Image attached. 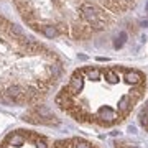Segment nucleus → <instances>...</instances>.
I'll return each instance as SVG.
<instances>
[{"mask_svg": "<svg viewBox=\"0 0 148 148\" xmlns=\"http://www.w3.org/2000/svg\"><path fill=\"white\" fill-rule=\"evenodd\" d=\"M23 142H25V138L21 137V135H13V137L10 138V143L12 145H15V147H20Z\"/></svg>", "mask_w": 148, "mask_h": 148, "instance_id": "nucleus-12", "label": "nucleus"}, {"mask_svg": "<svg viewBox=\"0 0 148 148\" xmlns=\"http://www.w3.org/2000/svg\"><path fill=\"white\" fill-rule=\"evenodd\" d=\"M36 112L40 114V115H43V117H46V119H51L53 117V114L48 110L46 107H43V106H40V107H36Z\"/></svg>", "mask_w": 148, "mask_h": 148, "instance_id": "nucleus-11", "label": "nucleus"}, {"mask_svg": "<svg viewBox=\"0 0 148 148\" xmlns=\"http://www.w3.org/2000/svg\"><path fill=\"white\" fill-rule=\"evenodd\" d=\"M81 10H82V16L86 18V21L89 25H92L94 28H104L106 23H104V20H101V12L97 10L92 3H89V2L82 3Z\"/></svg>", "mask_w": 148, "mask_h": 148, "instance_id": "nucleus-1", "label": "nucleus"}, {"mask_svg": "<svg viewBox=\"0 0 148 148\" xmlns=\"http://www.w3.org/2000/svg\"><path fill=\"white\" fill-rule=\"evenodd\" d=\"M140 123H142L143 127H148V114L145 110L140 114Z\"/></svg>", "mask_w": 148, "mask_h": 148, "instance_id": "nucleus-13", "label": "nucleus"}, {"mask_svg": "<svg viewBox=\"0 0 148 148\" xmlns=\"http://www.w3.org/2000/svg\"><path fill=\"white\" fill-rule=\"evenodd\" d=\"M140 23H142V27L148 28V20H142V21H140Z\"/></svg>", "mask_w": 148, "mask_h": 148, "instance_id": "nucleus-17", "label": "nucleus"}, {"mask_svg": "<svg viewBox=\"0 0 148 148\" xmlns=\"http://www.w3.org/2000/svg\"><path fill=\"white\" fill-rule=\"evenodd\" d=\"M82 87H84L82 76H81L79 73H76L73 77H71V81H69V90H73V94H77V92L82 90Z\"/></svg>", "mask_w": 148, "mask_h": 148, "instance_id": "nucleus-2", "label": "nucleus"}, {"mask_svg": "<svg viewBox=\"0 0 148 148\" xmlns=\"http://www.w3.org/2000/svg\"><path fill=\"white\" fill-rule=\"evenodd\" d=\"M125 41H127V33H120V35L115 38L114 46H115V48H122L123 45H125Z\"/></svg>", "mask_w": 148, "mask_h": 148, "instance_id": "nucleus-8", "label": "nucleus"}, {"mask_svg": "<svg viewBox=\"0 0 148 148\" xmlns=\"http://www.w3.org/2000/svg\"><path fill=\"white\" fill-rule=\"evenodd\" d=\"M41 32L46 38H56L58 36V28L53 27V25H45V27H41Z\"/></svg>", "mask_w": 148, "mask_h": 148, "instance_id": "nucleus-5", "label": "nucleus"}, {"mask_svg": "<svg viewBox=\"0 0 148 148\" xmlns=\"http://www.w3.org/2000/svg\"><path fill=\"white\" fill-rule=\"evenodd\" d=\"M77 148H89V143L81 142V143H77Z\"/></svg>", "mask_w": 148, "mask_h": 148, "instance_id": "nucleus-15", "label": "nucleus"}, {"mask_svg": "<svg viewBox=\"0 0 148 148\" xmlns=\"http://www.w3.org/2000/svg\"><path fill=\"white\" fill-rule=\"evenodd\" d=\"M7 94L10 95L12 99H16L18 95L23 94V89H21L20 86H12V87H8V90H7Z\"/></svg>", "mask_w": 148, "mask_h": 148, "instance_id": "nucleus-7", "label": "nucleus"}, {"mask_svg": "<svg viewBox=\"0 0 148 148\" xmlns=\"http://www.w3.org/2000/svg\"><path fill=\"white\" fill-rule=\"evenodd\" d=\"M86 73H87V76H89V79H94V81H97L99 77H101V71L99 69H86Z\"/></svg>", "mask_w": 148, "mask_h": 148, "instance_id": "nucleus-9", "label": "nucleus"}, {"mask_svg": "<svg viewBox=\"0 0 148 148\" xmlns=\"http://www.w3.org/2000/svg\"><path fill=\"white\" fill-rule=\"evenodd\" d=\"M127 2H130V0H127Z\"/></svg>", "mask_w": 148, "mask_h": 148, "instance_id": "nucleus-20", "label": "nucleus"}, {"mask_svg": "<svg viewBox=\"0 0 148 148\" xmlns=\"http://www.w3.org/2000/svg\"><path fill=\"white\" fill-rule=\"evenodd\" d=\"M99 117L101 119H106L107 123H109V122H112L115 119V114H114V110H112L110 107H102L101 110H99Z\"/></svg>", "mask_w": 148, "mask_h": 148, "instance_id": "nucleus-4", "label": "nucleus"}, {"mask_svg": "<svg viewBox=\"0 0 148 148\" xmlns=\"http://www.w3.org/2000/svg\"><path fill=\"white\" fill-rule=\"evenodd\" d=\"M142 74L137 73V71H127L125 73V81H127L128 84H140L142 82Z\"/></svg>", "mask_w": 148, "mask_h": 148, "instance_id": "nucleus-3", "label": "nucleus"}, {"mask_svg": "<svg viewBox=\"0 0 148 148\" xmlns=\"http://www.w3.org/2000/svg\"><path fill=\"white\" fill-rule=\"evenodd\" d=\"M106 77H107V81H109L110 84H115L117 81H119V76H117L114 71H110V69H109V71L106 73Z\"/></svg>", "mask_w": 148, "mask_h": 148, "instance_id": "nucleus-10", "label": "nucleus"}, {"mask_svg": "<svg viewBox=\"0 0 148 148\" xmlns=\"http://www.w3.org/2000/svg\"><path fill=\"white\" fill-rule=\"evenodd\" d=\"M38 148H48V147H46V143H43V142H38Z\"/></svg>", "mask_w": 148, "mask_h": 148, "instance_id": "nucleus-16", "label": "nucleus"}, {"mask_svg": "<svg viewBox=\"0 0 148 148\" xmlns=\"http://www.w3.org/2000/svg\"><path fill=\"white\" fill-rule=\"evenodd\" d=\"M130 106H132V104H130V97H128V95H123L120 99V102H119V110H120L122 114H127Z\"/></svg>", "mask_w": 148, "mask_h": 148, "instance_id": "nucleus-6", "label": "nucleus"}, {"mask_svg": "<svg viewBox=\"0 0 148 148\" xmlns=\"http://www.w3.org/2000/svg\"><path fill=\"white\" fill-rule=\"evenodd\" d=\"M145 112H147V114H148V101L145 102Z\"/></svg>", "mask_w": 148, "mask_h": 148, "instance_id": "nucleus-18", "label": "nucleus"}, {"mask_svg": "<svg viewBox=\"0 0 148 148\" xmlns=\"http://www.w3.org/2000/svg\"><path fill=\"white\" fill-rule=\"evenodd\" d=\"M12 33H15V35H20V36H23V30H21L18 25H13V27H12Z\"/></svg>", "mask_w": 148, "mask_h": 148, "instance_id": "nucleus-14", "label": "nucleus"}, {"mask_svg": "<svg viewBox=\"0 0 148 148\" xmlns=\"http://www.w3.org/2000/svg\"><path fill=\"white\" fill-rule=\"evenodd\" d=\"M125 148H140V147H135V145H132V147H125Z\"/></svg>", "mask_w": 148, "mask_h": 148, "instance_id": "nucleus-19", "label": "nucleus"}]
</instances>
